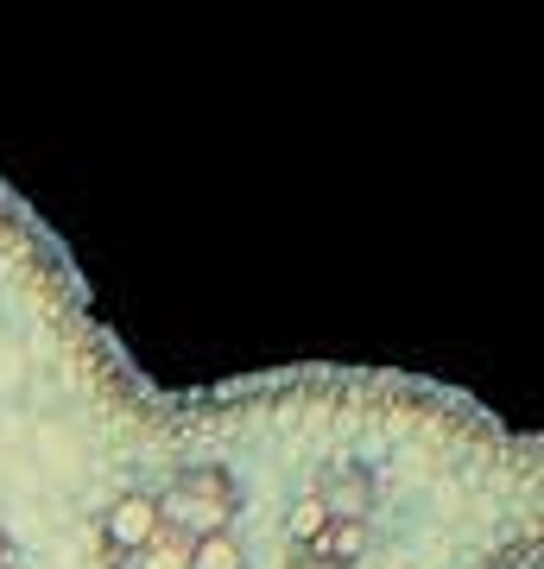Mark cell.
Wrapping results in <instances>:
<instances>
[{
  "instance_id": "obj_1",
  "label": "cell",
  "mask_w": 544,
  "mask_h": 569,
  "mask_svg": "<svg viewBox=\"0 0 544 569\" xmlns=\"http://www.w3.org/2000/svg\"><path fill=\"white\" fill-rule=\"evenodd\" d=\"M96 569H247V493L228 462H178L96 512Z\"/></svg>"
},
{
  "instance_id": "obj_2",
  "label": "cell",
  "mask_w": 544,
  "mask_h": 569,
  "mask_svg": "<svg viewBox=\"0 0 544 569\" xmlns=\"http://www.w3.org/2000/svg\"><path fill=\"white\" fill-rule=\"evenodd\" d=\"M380 531V475L355 456L323 462L285 512V563L291 569H355Z\"/></svg>"
},
{
  "instance_id": "obj_3",
  "label": "cell",
  "mask_w": 544,
  "mask_h": 569,
  "mask_svg": "<svg viewBox=\"0 0 544 569\" xmlns=\"http://www.w3.org/2000/svg\"><path fill=\"white\" fill-rule=\"evenodd\" d=\"M482 569H544V563H538V531H525V538H506V545L494 550Z\"/></svg>"
},
{
  "instance_id": "obj_4",
  "label": "cell",
  "mask_w": 544,
  "mask_h": 569,
  "mask_svg": "<svg viewBox=\"0 0 544 569\" xmlns=\"http://www.w3.org/2000/svg\"><path fill=\"white\" fill-rule=\"evenodd\" d=\"M0 569H20V538L0 526Z\"/></svg>"
}]
</instances>
